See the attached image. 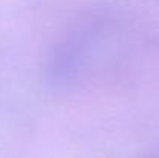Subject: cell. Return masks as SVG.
<instances>
[{
  "label": "cell",
  "instance_id": "obj_1",
  "mask_svg": "<svg viewBox=\"0 0 159 158\" xmlns=\"http://www.w3.org/2000/svg\"><path fill=\"white\" fill-rule=\"evenodd\" d=\"M96 26L84 25L68 34L51 53L47 64V79L53 85H66L79 73L84 59L94 44Z\"/></svg>",
  "mask_w": 159,
  "mask_h": 158
}]
</instances>
